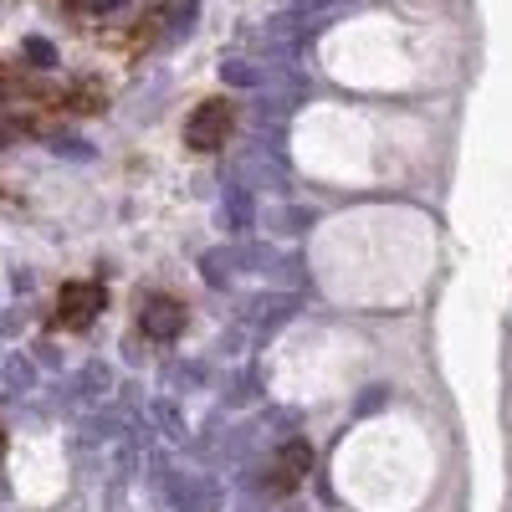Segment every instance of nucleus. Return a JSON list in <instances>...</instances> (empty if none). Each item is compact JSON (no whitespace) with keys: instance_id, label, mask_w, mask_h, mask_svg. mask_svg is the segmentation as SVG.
Wrapping results in <instances>:
<instances>
[{"instance_id":"39448f33","label":"nucleus","mask_w":512,"mask_h":512,"mask_svg":"<svg viewBox=\"0 0 512 512\" xmlns=\"http://www.w3.org/2000/svg\"><path fill=\"white\" fill-rule=\"evenodd\" d=\"M0 456H6V425H0Z\"/></svg>"},{"instance_id":"20e7f679","label":"nucleus","mask_w":512,"mask_h":512,"mask_svg":"<svg viewBox=\"0 0 512 512\" xmlns=\"http://www.w3.org/2000/svg\"><path fill=\"white\" fill-rule=\"evenodd\" d=\"M185 303L180 297H169V292H154L149 303L139 308V328H144V338H154V344H169V338H180V328H185Z\"/></svg>"},{"instance_id":"f257e3e1","label":"nucleus","mask_w":512,"mask_h":512,"mask_svg":"<svg viewBox=\"0 0 512 512\" xmlns=\"http://www.w3.org/2000/svg\"><path fill=\"white\" fill-rule=\"evenodd\" d=\"M231 128H236V108L231 98H205L190 118H185V144L210 154V149H221L231 139Z\"/></svg>"},{"instance_id":"f03ea898","label":"nucleus","mask_w":512,"mask_h":512,"mask_svg":"<svg viewBox=\"0 0 512 512\" xmlns=\"http://www.w3.org/2000/svg\"><path fill=\"white\" fill-rule=\"evenodd\" d=\"M103 313V287L98 282H67L62 297H57V308H52V323L57 328H93V318Z\"/></svg>"},{"instance_id":"7ed1b4c3","label":"nucleus","mask_w":512,"mask_h":512,"mask_svg":"<svg viewBox=\"0 0 512 512\" xmlns=\"http://www.w3.org/2000/svg\"><path fill=\"white\" fill-rule=\"evenodd\" d=\"M308 472H313V446H308V441H287V446L272 456V466H267L272 497H292L297 487L308 482Z\"/></svg>"}]
</instances>
